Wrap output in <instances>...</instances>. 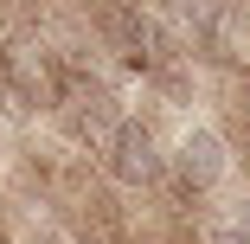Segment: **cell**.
Masks as SVG:
<instances>
[{"label":"cell","mask_w":250,"mask_h":244,"mask_svg":"<svg viewBox=\"0 0 250 244\" xmlns=\"http://www.w3.org/2000/svg\"><path fill=\"white\" fill-rule=\"evenodd\" d=\"M103 167H109V180H122V186H154V180L167 174V155H161V141H154L147 122L122 116L116 135L103 141Z\"/></svg>","instance_id":"cell-1"},{"label":"cell","mask_w":250,"mask_h":244,"mask_svg":"<svg viewBox=\"0 0 250 244\" xmlns=\"http://www.w3.org/2000/svg\"><path fill=\"white\" fill-rule=\"evenodd\" d=\"M0 65H7V77H13L20 110H32V103H58V96H64V71H58V58L45 52V45H7V52H0Z\"/></svg>","instance_id":"cell-2"},{"label":"cell","mask_w":250,"mask_h":244,"mask_svg":"<svg viewBox=\"0 0 250 244\" xmlns=\"http://www.w3.org/2000/svg\"><path fill=\"white\" fill-rule=\"evenodd\" d=\"M173 174H180L186 193L218 186V180H225V141H218L212 129H186V135H180V148H173Z\"/></svg>","instance_id":"cell-3"},{"label":"cell","mask_w":250,"mask_h":244,"mask_svg":"<svg viewBox=\"0 0 250 244\" xmlns=\"http://www.w3.org/2000/svg\"><path fill=\"white\" fill-rule=\"evenodd\" d=\"M96 32H103V39L116 45L128 65L154 58V52H147V45H154V20H147V13H135V7H103V13H96Z\"/></svg>","instance_id":"cell-4"},{"label":"cell","mask_w":250,"mask_h":244,"mask_svg":"<svg viewBox=\"0 0 250 244\" xmlns=\"http://www.w3.org/2000/svg\"><path fill=\"white\" fill-rule=\"evenodd\" d=\"M212 244H250V225H244V219H231V225H218V231H212Z\"/></svg>","instance_id":"cell-5"},{"label":"cell","mask_w":250,"mask_h":244,"mask_svg":"<svg viewBox=\"0 0 250 244\" xmlns=\"http://www.w3.org/2000/svg\"><path fill=\"white\" fill-rule=\"evenodd\" d=\"M0 110H7V116H20V96H13V77H7V65H0Z\"/></svg>","instance_id":"cell-6"},{"label":"cell","mask_w":250,"mask_h":244,"mask_svg":"<svg viewBox=\"0 0 250 244\" xmlns=\"http://www.w3.org/2000/svg\"><path fill=\"white\" fill-rule=\"evenodd\" d=\"M83 244H122V238H83Z\"/></svg>","instance_id":"cell-7"}]
</instances>
